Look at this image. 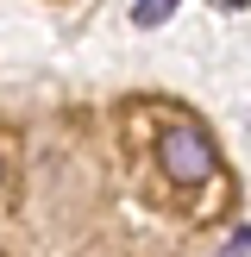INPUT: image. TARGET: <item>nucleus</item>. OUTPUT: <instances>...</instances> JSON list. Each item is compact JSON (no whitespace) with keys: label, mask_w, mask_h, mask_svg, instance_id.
I'll list each match as a JSON object with an SVG mask.
<instances>
[{"label":"nucleus","mask_w":251,"mask_h":257,"mask_svg":"<svg viewBox=\"0 0 251 257\" xmlns=\"http://www.w3.org/2000/svg\"><path fill=\"white\" fill-rule=\"evenodd\" d=\"M157 157H163V170H170L176 182H188V188H201V182L220 176V145H213V132H207V125H195V119L163 125Z\"/></svg>","instance_id":"f257e3e1"},{"label":"nucleus","mask_w":251,"mask_h":257,"mask_svg":"<svg viewBox=\"0 0 251 257\" xmlns=\"http://www.w3.org/2000/svg\"><path fill=\"white\" fill-rule=\"evenodd\" d=\"M176 7H182V0H132V25H145V32H151V25H163Z\"/></svg>","instance_id":"f03ea898"},{"label":"nucleus","mask_w":251,"mask_h":257,"mask_svg":"<svg viewBox=\"0 0 251 257\" xmlns=\"http://www.w3.org/2000/svg\"><path fill=\"white\" fill-rule=\"evenodd\" d=\"M0 176H7V163H0Z\"/></svg>","instance_id":"39448f33"},{"label":"nucleus","mask_w":251,"mask_h":257,"mask_svg":"<svg viewBox=\"0 0 251 257\" xmlns=\"http://www.w3.org/2000/svg\"><path fill=\"white\" fill-rule=\"evenodd\" d=\"M220 257H251V232H245V226H232V238H226Z\"/></svg>","instance_id":"7ed1b4c3"},{"label":"nucleus","mask_w":251,"mask_h":257,"mask_svg":"<svg viewBox=\"0 0 251 257\" xmlns=\"http://www.w3.org/2000/svg\"><path fill=\"white\" fill-rule=\"evenodd\" d=\"M220 7H232V13H245V7H251V0H220Z\"/></svg>","instance_id":"20e7f679"}]
</instances>
